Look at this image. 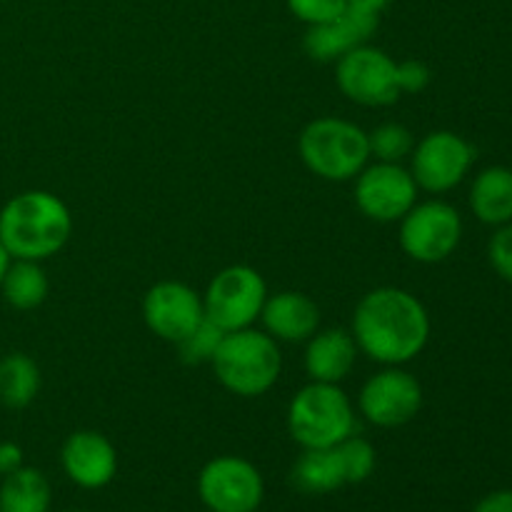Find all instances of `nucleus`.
<instances>
[{
	"mask_svg": "<svg viewBox=\"0 0 512 512\" xmlns=\"http://www.w3.org/2000/svg\"><path fill=\"white\" fill-rule=\"evenodd\" d=\"M470 208L485 225L512 223V170L493 165L478 173L470 188Z\"/></svg>",
	"mask_w": 512,
	"mask_h": 512,
	"instance_id": "obj_18",
	"label": "nucleus"
},
{
	"mask_svg": "<svg viewBox=\"0 0 512 512\" xmlns=\"http://www.w3.org/2000/svg\"><path fill=\"white\" fill-rule=\"evenodd\" d=\"M198 495L210 512H255L265 498V483L250 460L220 455L200 470Z\"/></svg>",
	"mask_w": 512,
	"mask_h": 512,
	"instance_id": "obj_9",
	"label": "nucleus"
},
{
	"mask_svg": "<svg viewBox=\"0 0 512 512\" xmlns=\"http://www.w3.org/2000/svg\"><path fill=\"white\" fill-rule=\"evenodd\" d=\"M268 283L250 265H228L213 275L203 293L205 318L223 333L253 328L268 300Z\"/></svg>",
	"mask_w": 512,
	"mask_h": 512,
	"instance_id": "obj_6",
	"label": "nucleus"
},
{
	"mask_svg": "<svg viewBox=\"0 0 512 512\" xmlns=\"http://www.w3.org/2000/svg\"><path fill=\"white\" fill-rule=\"evenodd\" d=\"M60 463L70 483L83 490H100L113 483L118 473V453L105 435L95 430H78L68 435L60 450Z\"/></svg>",
	"mask_w": 512,
	"mask_h": 512,
	"instance_id": "obj_14",
	"label": "nucleus"
},
{
	"mask_svg": "<svg viewBox=\"0 0 512 512\" xmlns=\"http://www.w3.org/2000/svg\"><path fill=\"white\" fill-rule=\"evenodd\" d=\"M68 512H90V510H68Z\"/></svg>",
	"mask_w": 512,
	"mask_h": 512,
	"instance_id": "obj_33",
	"label": "nucleus"
},
{
	"mask_svg": "<svg viewBox=\"0 0 512 512\" xmlns=\"http://www.w3.org/2000/svg\"><path fill=\"white\" fill-rule=\"evenodd\" d=\"M40 368L30 355L10 353L0 358V405L10 410H23L38 398Z\"/></svg>",
	"mask_w": 512,
	"mask_h": 512,
	"instance_id": "obj_20",
	"label": "nucleus"
},
{
	"mask_svg": "<svg viewBox=\"0 0 512 512\" xmlns=\"http://www.w3.org/2000/svg\"><path fill=\"white\" fill-rule=\"evenodd\" d=\"M473 512H512V490H495L485 495Z\"/></svg>",
	"mask_w": 512,
	"mask_h": 512,
	"instance_id": "obj_30",
	"label": "nucleus"
},
{
	"mask_svg": "<svg viewBox=\"0 0 512 512\" xmlns=\"http://www.w3.org/2000/svg\"><path fill=\"white\" fill-rule=\"evenodd\" d=\"M395 80H398L400 95L403 93H423L425 88L433 80V73H430L428 65L423 60H400L395 63Z\"/></svg>",
	"mask_w": 512,
	"mask_h": 512,
	"instance_id": "obj_28",
	"label": "nucleus"
},
{
	"mask_svg": "<svg viewBox=\"0 0 512 512\" xmlns=\"http://www.w3.org/2000/svg\"><path fill=\"white\" fill-rule=\"evenodd\" d=\"M475 163V148L453 130H433L410 153V173L425 193H448L458 188Z\"/></svg>",
	"mask_w": 512,
	"mask_h": 512,
	"instance_id": "obj_8",
	"label": "nucleus"
},
{
	"mask_svg": "<svg viewBox=\"0 0 512 512\" xmlns=\"http://www.w3.org/2000/svg\"><path fill=\"white\" fill-rule=\"evenodd\" d=\"M355 345L378 365H405L430 340V315L410 290L383 285L360 298L350 325Z\"/></svg>",
	"mask_w": 512,
	"mask_h": 512,
	"instance_id": "obj_1",
	"label": "nucleus"
},
{
	"mask_svg": "<svg viewBox=\"0 0 512 512\" xmlns=\"http://www.w3.org/2000/svg\"><path fill=\"white\" fill-rule=\"evenodd\" d=\"M298 153L305 168L328 183H348L370 163L368 133L353 120L323 115L300 130Z\"/></svg>",
	"mask_w": 512,
	"mask_h": 512,
	"instance_id": "obj_4",
	"label": "nucleus"
},
{
	"mask_svg": "<svg viewBox=\"0 0 512 512\" xmlns=\"http://www.w3.org/2000/svg\"><path fill=\"white\" fill-rule=\"evenodd\" d=\"M48 275L35 260H13L0 283L5 303L15 310H35L48 298Z\"/></svg>",
	"mask_w": 512,
	"mask_h": 512,
	"instance_id": "obj_22",
	"label": "nucleus"
},
{
	"mask_svg": "<svg viewBox=\"0 0 512 512\" xmlns=\"http://www.w3.org/2000/svg\"><path fill=\"white\" fill-rule=\"evenodd\" d=\"M218 383L238 398H260L278 383L283 373V355L278 340L265 330L245 328L225 333L213 358Z\"/></svg>",
	"mask_w": 512,
	"mask_h": 512,
	"instance_id": "obj_3",
	"label": "nucleus"
},
{
	"mask_svg": "<svg viewBox=\"0 0 512 512\" xmlns=\"http://www.w3.org/2000/svg\"><path fill=\"white\" fill-rule=\"evenodd\" d=\"M340 455V465H343L345 483L348 485H360L373 475L375 465H378V453H375L373 443L358 435H350L343 443L335 445Z\"/></svg>",
	"mask_w": 512,
	"mask_h": 512,
	"instance_id": "obj_24",
	"label": "nucleus"
},
{
	"mask_svg": "<svg viewBox=\"0 0 512 512\" xmlns=\"http://www.w3.org/2000/svg\"><path fill=\"white\" fill-rule=\"evenodd\" d=\"M293 485L300 493L325 495L345 488L338 448H308L293 465Z\"/></svg>",
	"mask_w": 512,
	"mask_h": 512,
	"instance_id": "obj_19",
	"label": "nucleus"
},
{
	"mask_svg": "<svg viewBox=\"0 0 512 512\" xmlns=\"http://www.w3.org/2000/svg\"><path fill=\"white\" fill-rule=\"evenodd\" d=\"M23 465H25V455L18 443H10V440L0 443V475H3V478L5 475L15 473V470H20Z\"/></svg>",
	"mask_w": 512,
	"mask_h": 512,
	"instance_id": "obj_29",
	"label": "nucleus"
},
{
	"mask_svg": "<svg viewBox=\"0 0 512 512\" xmlns=\"http://www.w3.org/2000/svg\"><path fill=\"white\" fill-rule=\"evenodd\" d=\"M420 188L403 163H368L355 175V205L375 223H398L415 203Z\"/></svg>",
	"mask_w": 512,
	"mask_h": 512,
	"instance_id": "obj_12",
	"label": "nucleus"
},
{
	"mask_svg": "<svg viewBox=\"0 0 512 512\" xmlns=\"http://www.w3.org/2000/svg\"><path fill=\"white\" fill-rule=\"evenodd\" d=\"M335 83L345 98L365 108H385L400 98L395 60L368 43L335 60Z\"/></svg>",
	"mask_w": 512,
	"mask_h": 512,
	"instance_id": "obj_10",
	"label": "nucleus"
},
{
	"mask_svg": "<svg viewBox=\"0 0 512 512\" xmlns=\"http://www.w3.org/2000/svg\"><path fill=\"white\" fill-rule=\"evenodd\" d=\"M50 483L40 470L20 468L15 473L5 475L0 485V512H48Z\"/></svg>",
	"mask_w": 512,
	"mask_h": 512,
	"instance_id": "obj_21",
	"label": "nucleus"
},
{
	"mask_svg": "<svg viewBox=\"0 0 512 512\" xmlns=\"http://www.w3.org/2000/svg\"><path fill=\"white\" fill-rule=\"evenodd\" d=\"M290 13L305 25H320L333 20L348 8V0H285Z\"/></svg>",
	"mask_w": 512,
	"mask_h": 512,
	"instance_id": "obj_26",
	"label": "nucleus"
},
{
	"mask_svg": "<svg viewBox=\"0 0 512 512\" xmlns=\"http://www.w3.org/2000/svg\"><path fill=\"white\" fill-rule=\"evenodd\" d=\"M488 258L493 265L495 273L503 280L512 283V223L500 225L495 235L490 238L488 245Z\"/></svg>",
	"mask_w": 512,
	"mask_h": 512,
	"instance_id": "obj_27",
	"label": "nucleus"
},
{
	"mask_svg": "<svg viewBox=\"0 0 512 512\" xmlns=\"http://www.w3.org/2000/svg\"><path fill=\"white\" fill-rule=\"evenodd\" d=\"M348 5H350V8L365 10V13L380 15L385 8H388L390 0H348Z\"/></svg>",
	"mask_w": 512,
	"mask_h": 512,
	"instance_id": "obj_31",
	"label": "nucleus"
},
{
	"mask_svg": "<svg viewBox=\"0 0 512 512\" xmlns=\"http://www.w3.org/2000/svg\"><path fill=\"white\" fill-rule=\"evenodd\" d=\"M288 430L303 450L335 448L355 433V408L340 385L310 380L290 400Z\"/></svg>",
	"mask_w": 512,
	"mask_h": 512,
	"instance_id": "obj_5",
	"label": "nucleus"
},
{
	"mask_svg": "<svg viewBox=\"0 0 512 512\" xmlns=\"http://www.w3.org/2000/svg\"><path fill=\"white\" fill-rule=\"evenodd\" d=\"M423 408V385L403 365H385L370 375L358 395V410L375 428L408 425Z\"/></svg>",
	"mask_w": 512,
	"mask_h": 512,
	"instance_id": "obj_11",
	"label": "nucleus"
},
{
	"mask_svg": "<svg viewBox=\"0 0 512 512\" xmlns=\"http://www.w3.org/2000/svg\"><path fill=\"white\" fill-rule=\"evenodd\" d=\"M398 223L400 248L415 263H443L458 250L463 238V218L445 200L415 203Z\"/></svg>",
	"mask_w": 512,
	"mask_h": 512,
	"instance_id": "obj_7",
	"label": "nucleus"
},
{
	"mask_svg": "<svg viewBox=\"0 0 512 512\" xmlns=\"http://www.w3.org/2000/svg\"><path fill=\"white\" fill-rule=\"evenodd\" d=\"M370 158L380 160V163H403L410 158L415 148V138L403 123H380L368 133Z\"/></svg>",
	"mask_w": 512,
	"mask_h": 512,
	"instance_id": "obj_23",
	"label": "nucleus"
},
{
	"mask_svg": "<svg viewBox=\"0 0 512 512\" xmlns=\"http://www.w3.org/2000/svg\"><path fill=\"white\" fill-rule=\"evenodd\" d=\"M380 15L365 13L358 8H345L338 18L325 20L320 25H308L303 38L305 53L318 63H335L358 45H365L370 35L378 30Z\"/></svg>",
	"mask_w": 512,
	"mask_h": 512,
	"instance_id": "obj_15",
	"label": "nucleus"
},
{
	"mask_svg": "<svg viewBox=\"0 0 512 512\" xmlns=\"http://www.w3.org/2000/svg\"><path fill=\"white\" fill-rule=\"evenodd\" d=\"M73 235V215L58 195L48 190H25L13 195L0 210V243L13 260L53 258Z\"/></svg>",
	"mask_w": 512,
	"mask_h": 512,
	"instance_id": "obj_2",
	"label": "nucleus"
},
{
	"mask_svg": "<svg viewBox=\"0 0 512 512\" xmlns=\"http://www.w3.org/2000/svg\"><path fill=\"white\" fill-rule=\"evenodd\" d=\"M10 263H13V255H10L8 248L0 243V283H3L5 273H8V268H10Z\"/></svg>",
	"mask_w": 512,
	"mask_h": 512,
	"instance_id": "obj_32",
	"label": "nucleus"
},
{
	"mask_svg": "<svg viewBox=\"0 0 512 512\" xmlns=\"http://www.w3.org/2000/svg\"><path fill=\"white\" fill-rule=\"evenodd\" d=\"M305 373L313 383H335L340 385L355 368L358 360V345L350 330L328 328L318 330L313 338L305 340Z\"/></svg>",
	"mask_w": 512,
	"mask_h": 512,
	"instance_id": "obj_17",
	"label": "nucleus"
},
{
	"mask_svg": "<svg viewBox=\"0 0 512 512\" xmlns=\"http://www.w3.org/2000/svg\"><path fill=\"white\" fill-rule=\"evenodd\" d=\"M263 330L278 343H305L320 328V308L300 290H280L268 295L260 313Z\"/></svg>",
	"mask_w": 512,
	"mask_h": 512,
	"instance_id": "obj_16",
	"label": "nucleus"
},
{
	"mask_svg": "<svg viewBox=\"0 0 512 512\" xmlns=\"http://www.w3.org/2000/svg\"><path fill=\"white\" fill-rule=\"evenodd\" d=\"M143 320L155 338L180 343L205 320L203 295L178 280H160L145 293Z\"/></svg>",
	"mask_w": 512,
	"mask_h": 512,
	"instance_id": "obj_13",
	"label": "nucleus"
},
{
	"mask_svg": "<svg viewBox=\"0 0 512 512\" xmlns=\"http://www.w3.org/2000/svg\"><path fill=\"white\" fill-rule=\"evenodd\" d=\"M223 338H225L223 330L205 318L193 333H188L180 343L175 345H178L180 360H183L185 365H203V363H213Z\"/></svg>",
	"mask_w": 512,
	"mask_h": 512,
	"instance_id": "obj_25",
	"label": "nucleus"
}]
</instances>
